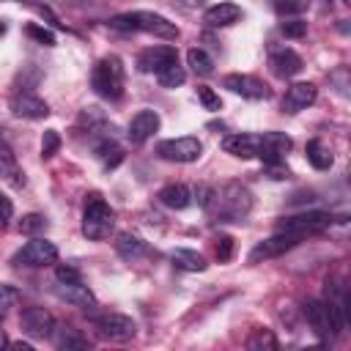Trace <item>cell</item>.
I'll return each mask as SVG.
<instances>
[{
  "mask_svg": "<svg viewBox=\"0 0 351 351\" xmlns=\"http://www.w3.org/2000/svg\"><path fill=\"white\" fill-rule=\"evenodd\" d=\"M8 107H11V112L16 118H25V121H41V118L49 115V104L41 96H36L33 90H16V93H11Z\"/></svg>",
  "mask_w": 351,
  "mask_h": 351,
  "instance_id": "obj_12",
  "label": "cell"
},
{
  "mask_svg": "<svg viewBox=\"0 0 351 351\" xmlns=\"http://www.w3.org/2000/svg\"><path fill=\"white\" fill-rule=\"evenodd\" d=\"M123 85H126V74L118 55H104L101 60H96L90 71V88L96 90V96L107 101H118L123 96Z\"/></svg>",
  "mask_w": 351,
  "mask_h": 351,
  "instance_id": "obj_3",
  "label": "cell"
},
{
  "mask_svg": "<svg viewBox=\"0 0 351 351\" xmlns=\"http://www.w3.org/2000/svg\"><path fill=\"white\" fill-rule=\"evenodd\" d=\"M302 313H304V318H307L313 335H315L321 343H332V340L340 335V329L335 326V321H332V315H329L324 299H307V302L302 304Z\"/></svg>",
  "mask_w": 351,
  "mask_h": 351,
  "instance_id": "obj_8",
  "label": "cell"
},
{
  "mask_svg": "<svg viewBox=\"0 0 351 351\" xmlns=\"http://www.w3.org/2000/svg\"><path fill=\"white\" fill-rule=\"evenodd\" d=\"M107 25L112 30H121V33H148V36H156V38H165V41H176L181 36L178 25L170 22L167 16L156 14V11H126V14H115V16H110Z\"/></svg>",
  "mask_w": 351,
  "mask_h": 351,
  "instance_id": "obj_1",
  "label": "cell"
},
{
  "mask_svg": "<svg viewBox=\"0 0 351 351\" xmlns=\"http://www.w3.org/2000/svg\"><path fill=\"white\" fill-rule=\"evenodd\" d=\"M58 148H60V134H58L55 129H47L44 137H41V156L49 159V156L58 154Z\"/></svg>",
  "mask_w": 351,
  "mask_h": 351,
  "instance_id": "obj_36",
  "label": "cell"
},
{
  "mask_svg": "<svg viewBox=\"0 0 351 351\" xmlns=\"http://www.w3.org/2000/svg\"><path fill=\"white\" fill-rule=\"evenodd\" d=\"M307 5H310V0H274V11H277V14H282V16L302 14Z\"/></svg>",
  "mask_w": 351,
  "mask_h": 351,
  "instance_id": "obj_37",
  "label": "cell"
},
{
  "mask_svg": "<svg viewBox=\"0 0 351 351\" xmlns=\"http://www.w3.org/2000/svg\"><path fill=\"white\" fill-rule=\"evenodd\" d=\"M47 225H49V222H47L44 214H25V217L19 219V233L33 239V236H41V233L47 230Z\"/></svg>",
  "mask_w": 351,
  "mask_h": 351,
  "instance_id": "obj_31",
  "label": "cell"
},
{
  "mask_svg": "<svg viewBox=\"0 0 351 351\" xmlns=\"http://www.w3.org/2000/svg\"><path fill=\"white\" fill-rule=\"evenodd\" d=\"M239 19H241V8L236 3H217L203 11V22L208 27H228V25H236Z\"/></svg>",
  "mask_w": 351,
  "mask_h": 351,
  "instance_id": "obj_22",
  "label": "cell"
},
{
  "mask_svg": "<svg viewBox=\"0 0 351 351\" xmlns=\"http://www.w3.org/2000/svg\"><path fill=\"white\" fill-rule=\"evenodd\" d=\"M222 88H228L230 93L236 96H244V99H252V101H261V99H269L271 90L263 80L252 77V74H228L222 80Z\"/></svg>",
  "mask_w": 351,
  "mask_h": 351,
  "instance_id": "obj_13",
  "label": "cell"
},
{
  "mask_svg": "<svg viewBox=\"0 0 351 351\" xmlns=\"http://www.w3.org/2000/svg\"><path fill=\"white\" fill-rule=\"evenodd\" d=\"M343 3H346V5H348V3H351V0H343Z\"/></svg>",
  "mask_w": 351,
  "mask_h": 351,
  "instance_id": "obj_45",
  "label": "cell"
},
{
  "mask_svg": "<svg viewBox=\"0 0 351 351\" xmlns=\"http://www.w3.org/2000/svg\"><path fill=\"white\" fill-rule=\"evenodd\" d=\"M217 222H244L252 211V192L244 184H225L222 189L211 192V200L206 206Z\"/></svg>",
  "mask_w": 351,
  "mask_h": 351,
  "instance_id": "obj_2",
  "label": "cell"
},
{
  "mask_svg": "<svg viewBox=\"0 0 351 351\" xmlns=\"http://www.w3.org/2000/svg\"><path fill=\"white\" fill-rule=\"evenodd\" d=\"M335 217L326 214V211H302V214H293V217H285L277 230H285V233H296V236H307V233H315V230H324L326 225H332Z\"/></svg>",
  "mask_w": 351,
  "mask_h": 351,
  "instance_id": "obj_11",
  "label": "cell"
},
{
  "mask_svg": "<svg viewBox=\"0 0 351 351\" xmlns=\"http://www.w3.org/2000/svg\"><path fill=\"white\" fill-rule=\"evenodd\" d=\"M258 148H261V134L236 132V134L222 137V151L236 159H252V156H258Z\"/></svg>",
  "mask_w": 351,
  "mask_h": 351,
  "instance_id": "obj_18",
  "label": "cell"
},
{
  "mask_svg": "<svg viewBox=\"0 0 351 351\" xmlns=\"http://www.w3.org/2000/svg\"><path fill=\"white\" fill-rule=\"evenodd\" d=\"M159 112L156 110H140L137 115H132L129 121V129H126V137L134 143V145H143L154 132H159Z\"/></svg>",
  "mask_w": 351,
  "mask_h": 351,
  "instance_id": "obj_17",
  "label": "cell"
},
{
  "mask_svg": "<svg viewBox=\"0 0 351 351\" xmlns=\"http://www.w3.org/2000/svg\"><path fill=\"white\" fill-rule=\"evenodd\" d=\"M304 69V60L291 49V47H280L269 52V71L280 80H291Z\"/></svg>",
  "mask_w": 351,
  "mask_h": 351,
  "instance_id": "obj_16",
  "label": "cell"
},
{
  "mask_svg": "<svg viewBox=\"0 0 351 351\" xmlns=\"http://www.w3.org/2000/svg\"><path fill=\"white\" fill-rule=\"evenodd\" d=\"M55 277L63 280V282H77V280H82V277H80V269H74V266H58V269H55Z\"/></svg>",
  "mask_w": 351,
  "mask_h": 351,
  "instance_id": "obj_41",
  "label": "cell"
},
{
  "mask_svg": "<svg viewBox=\"0 0 351 351\" xmlns=\"http://www.w3.org/2000/svg\"><path fill=\"white\" fill-rule=\"evenodd\" d=\"M55 261H58V247H55L52 241L41 239V236H33V239L11 258L14 266H27V269H41V266H49V263H55Z\"/></svg>",
  "mask_w": 351,
  "mask_h": 351,
  "instance_id": "obj_6",
  "label": "cell"
},
{
  "mask_svg": "<svg viewBox=\"0 0 351 351\" xmlns=\"http://www.w3.org/2000/svg\"><path fill=\"white\" fill-rule=\"evenodd\" d=\"M184 80H186V71H184V66L176 60V63H170L167 69H162L159 74H156V82L162 85V88H178V85H184Z\"/></svg>",
  "mask_w": 351,
  "mask_h": 351,
  "instance_id": "obj_30",
  "label": "cell"
},
{
  "mask_svg": "<svg viewBox=\"0 0 351 351\" xmlns=\"http://www.w3.org/2000/svg\"><path fill=\"white\" fill-rule=\"evenodd\" d=\"M25 33H27L33 41L44 44V47H55V33L47 30V27H41V25H36V22H30V25L25 27Z\"/></svg>",
  "mask_w": 351,
  "mask_h": 351,
  "instance_id": "obj_34",
  "label": "cell"
},
{
  "mask_svg": "<svg viewBox=\"0 0 351 351\" xmlns=\"http://www.w3.org/2000/svg\"><path fill=\"white\" fill-rule=\"evenodd\" d=\"M52 291H55V296H58L60 302H66V304H74V307H96V296H93V291H90L82 280H77V282H63V280H58V285H55Z\"/></svg>",
  "mask_w": 351,
  "mask_h": 351,
  "instance_id": "obj_19",
  "label": "cell"
},
{
  "mask_svg": "<svg viewBox=\"0 0 351 351\" xmlns=\"http://www.w3.org/2000/svg\"><path fill=\"white\" fill-rule=\"evenodd\" d=\"M115 252L123 258V261H129V263H134V261H140V258H145L151 250H148V244L140 239V236H134V233H118V239H115Z\"/></svg>",
  "mask_w": 351,
  "mask_h": 351,
  "instance_id": "obj_24",
  "label": "cell"
},
{
  "mask_svg": "<svg viewBox=\"0 0 351 351\" xmlns=\"http://www.w3.org/2000/svg\"><path fill=\"white\" fill-rule=\"evenodd\" d=\"M315 99H318V88H315L313 82H293V85L285 90V96H282V110L293 115V112L307 110Z\"/></svg>",
  "mask_w": 351,
  "mask_h": 351,
  "instance_id": "obj_20",
  "label": "cell"
},
{
  "mask_svg": "<svg viewBox=\"0 0 351 351\" xmlns=\"http://www.w3.org/2000/svg\"><path fill=\"white\" fill-rule=\"evenodd\" d=\"M293 148V140L285 132H263L261 134V148H258V159L263 165H277L285 162V154Z\"/></svg>",
  "mask_w": 351,
  "mask_h": 351,
  "instance_id": "obj_14",
  "label": "cell"
},
{
  "mask_svg": "<svg viewBox=\"0 0 351 351\" xmlns=\"http://www.w3.org/2000/svg\"><path fill=\"white\" fill-rule=\"evenodd\" d=\"M156 154L165 159V162H178V165H189V162H197L203 156V143L192 134L186 137H173V140H162L156 145Z\"/></svg>",
  "mask_w": 351,
  "mask_h": 351,
  "instance_id": "obj_5",
  "label": "cell"
},
{
  "mask_svg": "<svg viewBox=\"0 0 351 351\" xmlns=\"http://www.w3.org/2000/svg\"><path fill=\"white\" fill-rule=\"evenodd\" d=\"M266 167V176L269 178H274V181H280V178H288L291 176V170L285 167V162H277V165H263Z\"/></svg>",
  "mask_w": 351,
  "mask_h": 351,
  "instance_id": "obj_42",
  "label": "cell"
},
{
  "mask_svg": "<svg viewBox=\"0 0 351 351\" xmlns=\"http://www.w3.org/2000/svg\"><path fill=\"white\" fill-rule=\"evenodd\" d=\"M178 60V52L176 47H167V44H156V47H148L137 55V69L143 74H159L162 69H167L170 63Z\"/></svg>",
  "mask_w": 351,
  "mask_h": 351,
  "instance_id": "obj_15",
  "label": "cell"
},
{
  "mask_svg": "<svg viewBox=\"0 0 351 351\" xmlns=\"http://www.w3.org/2000/svg\"><path fill=\"white\" fill-rule=\"evenodd\" d=\"M217 261L219 263H228L230 258H233V252H236V241H233V236H228V233H222L219 239H217Z\"/></svg>",
  "mask_w": 351,
  "mask_h": 351,
  "instance_id": "obj_35",
  "label": "cell"
},
{
  "mask_svg": "<svg viewBox=\"0 0 351 351\" xmlns=\"http://www.w3.org/2000/svg\"><path fill=\"white\" fill-rule=\"evenodd\" d=\"M197 101L208 110V112H219L222 110V101H219V96L208 88V85H197Z\"/></svg>",
  "mask_w": 351,
  "mask_h": 351,
  "instance_id": "obj_32",
  "label": "cell"
},
{
  "mask_svg": "<svg viewBox=\"0 0 351 351\" xmlns=\"http://www.w3.org/2000/svg\"><path fill=\"white\" fill-rule=\"evenodd\" d=\"M19 324H22V332L36 337V340H47L55 335L58 324H55V315L47 310V307H38V304H30L22 310L19 315Z\"/></svg>",
  "mask_w": 351,
  "mask_h": 351,
  "instance_id": "obj_10",
  "label": "cell"
},
{
  "mask_svg": "<svg viewBox=\"0 0 351 351\" xmlns=\"http://www.w3.org/2000/svg\"><path fill=\"white\" fill-rule=\"evenodd\" d=\"M52 337H55V346H58L60 351H85V348H90L88 337L77 335L74 329H60V332L52 335Z\"/></svg>",
  "mask_w": 351,
  "mask_h": 351,
  "instance_id": "obj_28",
  "label": "cell"
},
{
  "mask_svg": "<svg viewBox=\"0 0 351 351\" xmlns=\"http://www.w3.org/2000/svg\"><path fill=\"white\" fill-rule=\"evenodd\" d=\"M280 33H282L285 38H302V36L307 33V22H304V19H285V22L280 25Z\"/></svg>",
  "mask_w": 351,
  "mask_h": 351,
  "instance_id": "obj_38",
  "label": "cell"
},
{
  "mask_svg": "<svg viewBox=\"0 0 351 351\" xmlns=\"http://www.w3.org/2000/svg\"><path fill=\"white\" fill-rule=\"evenodd\" d=\"M80 126H88V132L104 126V112H101L99 107H85V110L80 112Z\"/></svg>",
  "mask_w": 351,
  "mask_h": 351,
  "instance_id": "obj_33",
  "label": "cell"
},
{
  "mask_svg": "<svg viewBox=\"0 0 351 351\" xmlns=\"http://www.w3.org/2000/svg\"><path fill=\"white\" fill-rule=\"evenodd\" d=\"M0 346H8V340H5V335L0 332Z\"/></svg>",
  "mask_w": 351,
  "mask_h": 351,
  "instance_id": "obj_43",
  "label": "cell"
},
{
  "mask_svg": "<svg viewBox=\"0 0 351 351\" xmlns=\"http://www.w3.org/2000/svg\"><path fill=\"white\" fill-rule=\"evenodd\" d=\"M304 154H307V162H310L315 170H329L332 162H335L332 148H329L326 143H321V140H310L307 148H304Z\"/></svg>",
  "mask_w": 351,
  "mask_h": 351,
  "instance_id": "obj_26",
  "label": "cell"
},
{
  "mask_svg": "<svg viewBox=\"0 0 351 351\" xmlns=\"http://www.w3.org/2000/svg\"><path fill=\"white\" fill-rule=\"evenodd\" d=\"M11 217H14V203H11V197H5L0 192V228H5Z\"/></svg>",
  "mask_w": 351,
  "mask_h": 351,
  "instance_id": "obj_40",
  "label": "cell"
},
{
  "mask_svg": "<svg viewBox=\"0 0 351 351\" xmlns=\"http://www.w3.org/2000/svg\"><path fill=\"white\" fill-rule=\"evenodd\" d=\"M0 178H5L11 186H22L25 184V173L16 162V154L11 148V143L5 140V134L0 132Z\"/></svg>",
  "mask_w": 351,
  "mask_h": 351,
  "instance_id": "obj_21",
  "label": "cell"
},
{
  "mask_svg": "<svg viewBox=\"0 0 351 351\" xmlns=\"http://www.w3.org/2000/svg\"><path fill=\"white\" fill-rule=\"evenodd\" d=\"M159 203L165 206V208H173V211H181V208H186V206H192V189L186 186V184H167V186H162L159 189Z\"/></svg>",
  "mask_w": 351,
  "mask_h": 351,
  "instance_id": "obj_23",
  "label": "cell"
},
{
  "mask_svg": "<svg viewBox=\"0 0 351 351\" xmlns=\"http://www.w3.org/2000/svg\"><path fill=\"white\" fill-rule=\"evenodd\" d=\"M93 326H96L99 337H104L110 343H126L137 332V324L123 313H101L93 318Z\"/></svg>",
  "mask_w": 351,
  "mask_h": 351,
  "instance_id": "obj_7",
  "label": "cell"
},
{
  "mask_svg": "<svg viewBox=\"0 0 351 351\" xmlns=\"http://www.w3.org/2000/svg\"><path fill=\"white\" fill-rule=\"evenodd\" d=\"M170 261L176 269H184V271H206V258L197 252V250H186V247H178L170 252Z\"/></svg>",
  "mask_w": 351,
  "mask_h": 351,
  "instance_id": "obj_25",
  "label": "cell"
},
{
  "mask_svg": "<svg viewBox=\"0 0 351 351\" xmlns=\"http://www.w3.org/2000/svg\"><path fill=\"white\" fill-rule=\"evenodd\" d=\"M244 346H247L250 351H274V348H277V337H274L271 329H255V332L247 337Z\"/></svg>",
  "mask_w": 351,
  "mask_h": 351,
  "instance_id": "obj_29",
  "label": "cell"
},
{
  "mask_svg": "<svg viewBox=\"0 0 351 351\" xmlns=\"http://www.w3.org/2000/svg\"><path fill=\"white\" fill-rule=\"evenodd\" d=\"M299 241H302V236H296V233H285V230H277L274 236H269V239L258 241V244L250 250V263H261V261L280 258V255H285L288 250H293Z\"/></svg>",
  "mask_w": 351,
  "mask_h": 351,
  "instance_id": "obj_9",
  "label": "cell"
},
{
  "mask_svg": "<svg viewBox=\"0 0 351 351\" xmlns=\"http://www.w3.org/2000/svg\"><path fill=\"white\" fill-rule=\"evenodd\" d=\"M186 66L197 74V77H208L211 71H214V58L206 52V49H200V47H192L189 52H186Z\"/></svg>",
  "mask_w": 351,
  "mask_h": 351,
  "instance_id": "obj_27",
  "label": "cell"
},
{
  "mask_svg": "<svg viewBox=\"0 0 351 351\" xmlns=\"http://www.w3.org/2000/svg\"><path fill=\"white\" fill-rule=\"evenodd\" d=\"M16 302H19V291H16L14 285L0 282V318H3V313H5L8 307H14Z\"/></svg>",
  "mask_w": 351,
  "mask_h": 351,
  "instance_id": "obj_39",
  "label": "cell"
},
{
  "mask_svg": "<svg viewBox=\"0 0 351 351\" xmlns=\"http://www.w3.org/2000/svg\"><path fill=\"white\" fill-rule=\"evenodd\" d=\"M3 33H5V22H0V36H3Z\"/></svg>",
  "mask_w": 351,
  "mask_h": 351,
  "instance_id": "obj_44",
  "label": "cell"
},
{
  "mask_svg": "<svg viewBox=\"0 0 351 351\" xmlns=\"http://www.w3.org/2000/svg\"><path fill=\"white\" fill-rule=\"evenodd\" d=\"M112 228H115V211L99 195H88L82 208V233L90 241H104L110 239Z\"/></svg>",
  "mask_w": 351,
  "mask_h": 351,
  "instance_id": "obj_4",
  "label": "cell"
}]
</instances>
